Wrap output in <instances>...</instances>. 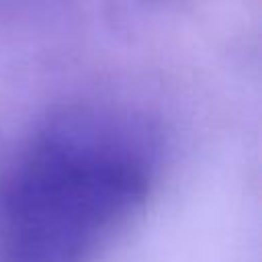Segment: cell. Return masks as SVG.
Returning <instances> with one entry per match:
<instances>
[{"instance_id": "6da1fadb", "label": "cell", "mask_w": 262, "mask_h": 262, "mask_svg": "<svg viewBox=\"0 0 262 262\" xmlns=\"http://www.w3.org/2000/svg\"><path fill=\"white\" fill-rule=\"evenodd\" d=\"M160 149L129 108L51 111L0 176V260L88 262L145 205Z\"/></svg>"}]
</instances>
